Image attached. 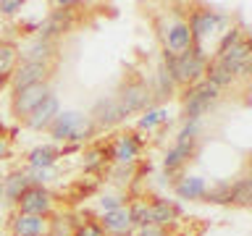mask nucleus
Wrapping results in <instances>:
<instances>
[{
    "instance_id": "obj_35",
    "label": "nucleus",
    "mask_w": 252,
    "mask_h": 236,
    "mask_svg": "<svg viewBox=\"0 0 252 236\" xmlns=\"http://www.w3.org/2000/svg\"><path fill=\"white\" fill-rule=\"evenodd\" d=\"M24 3L21 0H0V13H5V16H11L16 11H21Z\"/></svg>"
},
{
    "instance_id": "obj_38",
    "label": "nucleus",
    "mask_w": 252,
    "mask_h": 236,
    "mask_svg": "<svg viewBox=\"0 0 252 236\" xmlns=\"http://www.w3.org/2000/svg\"><path fill=\"white\" fill-rule=\"evenodd\" d=\"M11 155V147H8V139L0 137V160H5V157Z\"/></svg>"
},
{
    "instance_id": "obj_24",
    "label": "nucleus",
    "mask_w": 252,
    "mask_h": 236,
    "mask_svg": "<svg viewBox=\"0 0 252 236\" xmlns=\"http://www.w3.org/2000/svg\"><path fill=\"white\" fill-rule=\"evenodd\" d=\"M19 60V47L13 42H0V76H11Z\"/></svg>"
},
{
    "instance_id": "obj_36",
    "label": "nucleus",
    "mask_w": 252,
    "mask_h": 236,
    "mask_svg": "<svg viewBox=\"0 0 252 236\" xmlns=\"http://www.w3.org/2000/svg\"><path fill=\"white\" fill-rule=\"evenodd\" d=\"M102 207H105V212H110V210H118L121 207V200H118V197H102Z\"/></svg>"
},
{
    "instance_id": "obj_37",
    "label": "nucleus",
    "mask_w": 252,
    "mask_h": 236,
    "mask_svg": "<svg viewBox=\"0 0 252 236\" xmlns=\"http://www.w3.org/2000/svg\"><path fill=\"white\" fill-rule=\"evenodd\" d=\"M137 236H165V231H163V228H158V226H147V228H139Z\"/></svg>"
},
{
    "instance_id": "obj_9",
    "label": "nucleus",
    "mask_w": 252,
    "mask_h": 236,
    "mask_svg": "<svg viewBox=\"0 0 252 236\" xmlns=\"http://www.w3.org/2000/svg\"><path fill=\"white\" fill-rule=\"evenodd\" d=\"M90 118H92L94 126H102V129H108V126H116L118 121H121V118H124V110H121V105H118L116 97H105V100L94 102Z\"/></svg>"
},
{
    "instance_id": "obj_34",
    "label": "nucleus",
    "mask_w": 252,
    "mask_h": 236,
    "mask_svg": "<svg viewBox=\"0 0 252 236\" xmlns=\"http://www.w3.org/2000/svg\"><path fill=\"white\" fill-rule=\"evenodd\" d=\"M197 129H200V121H187V126L179 134V142L181 139H197Z\"/></svg>"
},
{
    "instance_id": "obj_27",
    "label": "nucleus",
    "mask_w": 252,
    "mask_h": 236,
    "mask_svg": "<svg viewBox=\"0 0 252 236\" xmlns=\"http://www.w3.org/2000/svg\"><path fill=\"white\" fill-rule=\"evenodd\" d=\"M129 218H131V226H139V228L153 226V218H150V205L147 202H134L131 207H129Z\"/></svg>"
},
{
    "instance_id": "obj_2",
    "label": "nucleus",
    "mask_w": 252,
    "mask_h": 236,
    "mask_svg": "<svg viewBox=\"0 0 252 236\" xmlns=\"http://www.w3.org/2000/svg\"><path fill=\"white\" fill-rule=\"evenodd\" d=\"M50 92V84L47 82H39V84H32V87H24V89H16L13 97H11V110L19 121H27L29 113L34 110L37 105H42V100L47 97Z\"/></svg>"
},
{
    "instance_id": "obj_12",
    "label": "nucleus",
    "mask_w": 252,
    "mask_h": 236,
    "mask_svg": "<svg viewBox=\"0 0 252 236\" xmlns=\"http://www.w3.org/2000/svg\"><path fill=\"white\" fill-rule=\"evenodd\" d=\"M19 58L24 63H55V58H58V47H55V42H47V39L37 37L34 42L27 45L19 53Z\"/></svg>"
},
{
    "instance_id": "obj_28",
    "label": "nucleus",
    "mask_w": 252,
    "mask_h": 236,
    "mask_svg": "<svg viewBox=\"0 0 252 236\" xmlns=\"http://www.w3.org/2000/svg\"><path fill=\"white\" fill-rule=\"evenodd\" d=\"M173 79L168 76V71L165 68H160L158 71V94H160V97H171V92H173Z\"/></svg>"
},
{
    "instance_id": "obj_23",
    "label": "nucleus",
    "mask_w": 252,
    "mask_h": 236,
    "mask_svg": "<svg viewBox=\"0 0 252 236\" xmlns=\"http://www.w3.org/2000/svg\"><path fill=\"white\" fill-rule=\"evenodd\" d=\"M29 186H32V184H29V178L24 176V173H13V176H8V178H5L3 194H5V200H8V202H16L24 192H27Z\"/></svg>"
},
{
    "instance_id": "obj_15",
    "label": "nucleus",
    "mask_w": 252,
    "mask_h": 236,
    "mask_svg": "<svg viewBox=\"0 0 252 236\" xmlns=\"http://www.w3.org/2000/svg\"><path fill=\"white\" fill-rule=\"evenodd\" d=\"M150 218H153V226L165 228L176 218H181V207L171 200H153L150 202Z\"/></svg>"
},
{
    "instance_id": "obj_18",
    "label": "nucleus",
    "mask_w": 252,
    "mask_h": 236,
    "mask_svg": "<svg viewBox=\"0 0 252 236\" xmlns=\"http://www.w3.org/2000/svg\"><path fill=\"white\" fill-rule=\"evenodd\" d=\"M205 192H208V184L200 176H187L181 184H176V194L179 200H202Z\"/></svg>"
},
{
    "instance_id": "obj_25",
    "label": "nucleus",
    "mask_w": 252,
    "mask_h": 236,
    "mask_svg": "<svg viewBox=\"0 0 252 236\" xmlns=\"http://www.w3.org/2000/svg\"><path fill=\"white\" fill-rule=\"evenodd\" d=\"M250 197H252V181L250 178H239L234 184H228V202L250 205Z\"/></svg>"
},
{
    "instance_id": "obj_19",
    "label": "nucleus",
    "mask_w": 252,
    "mask_h": 236,
    "mask_svg": "<svg viewBox=\"0 0 252 236\" xmlns=\"http://www.w3.org/2000/svg\"><path fill=\"white\" fill-rule=\"evenodd\" d=\"M205 79H208L210 84H216L218 89H223V87H228L234 82V74H231V68L226 66V63H220L218 58L208 63V68H205Z\"/></svg>"
},
{
    "instance_id": "obj_17",
    "label": "nucleus",
    "mask_w": 252,
    "mask_h": 236,
    "mask_svg": "<svg viewBox=\"0 0 252 236\" xmlns=\"http://www.w3.org/2000/svg\"><path fill=\"white\" fill-rule=\"evenodd\" d=\"M100 226H102V231H110V234H118V236L129 234V231H131L129 210H126V207H118V210L105 212V215H102V220H100Z\"/></svg>"
},
{
    "instance_id": "obj_13",
    "label": "nucleus",
    "mask_w": 252,
    "mask_h": 236,
    "mask_svg": "<svg viewBox=\"0 0 252 236\" xmlns=\"http://www.w3.org/2000/svg\"><path fill=\"white\" fill-rule=\"evenodd\" d=\"M194 155H197V139H181V142H176V147L168 149L163 165H165L168 173H173V171H179L187 160H192Z\"/></svg>"
},
{
    "instance_id": "obj_26",
    "label": "nucleus",
    "mask_w": 252,
    "mask_h": 236,
    "mask_svg": "<svg viewBox=\"0 0 252 236\" xmlns=\"http://www.w3.org/2000/svg\"><path fill=\"white\" fill-rule=\"evenodd\" d=\"M94 129H97V126L92 123V118L82 113V116H79V121L74 123V129H71V134H68L66 142H74V145H79V142L90 139L92 134H94Z\"/></svg>"
},
{
    "instance_id": "obj_11",
    "label": "nucleus",
    "mask_w": 252,
    "mask_h": 236,
    "mask_svg": "<svg viewBox=\"0 0 252 236\" xmlns=\"http://www.w3.org/2000/svg\"><path fill=\"white\" fill-rule=\"evenodd\" d=\"M218 24H220V16L216 11H192V13H189L187 27H189V31H192V39L200 45V39L208 37Z\"/></svg>"
},
{
    "instance_id": "obj_21",
    "label": "nucleus",
    "mask_w": 252,
    "mask_h": 236,
    "mask_svg": "<svg viewBox=\"0 0 252 236\" xmlns=\"http://www.w3.org/2000/svg\"><path fill=\"white\" fill-rule=\"evenodd\" d=\"M184 97H200V100H210V102H216L220 97V89L216 84H210L208 79H200V82H194V84H189L187 87V94Z\"/></svg>"
},
{
    "instance_id": "obj_29",
    "label": "nucleus",
    "mask_w": 252,
    "mask_h": 236,
    "mask_svg": "<svg viewBox=\"0 0 252 236\" xmlns=\"http://www.w3.org/2000/svg\"><path fill=\"white\" fill-rule=\"evenodd\" d=\"M74 236H105V231H102V226L97 223V220H87V223L76 226Z\"/></svg>"
},
{
    "instance_id": "obj_1",
    "label": "nucleus",
    "mask_w": 252,
    "mask_h": 236,
    "mask_svg": "<svg viewBox=\"0 0 252 236\" xmlns=\"http://www.w3.org/2000/svg\"><path fill=\"white\" fill-rule=\"evenodd\" d=\"M165 66H168V76L173 79V84H194L205 79V68H208V58L202 55L200 45H192L189 50L173 55L165 53Z\"/></svg>"
},
{
    "instance_id": "obj_33",
    "label": "nucleus",
    "mask_w": 252,
    "mask_h": 236,
    "mask_svg": "<svg viewBox=\"0 0 252 236\" xmlns=\"http://www.w3.org/2000/svg\"><path fill=\"white\" fill-rule=\"evenodd\" d=\"M47 236H74L68 226H63L61 220H50V228H47Z\"/></svg>"
},
{
    "instance_id": "obj_14",
    "label": "nucleus",
    "mask_w": 252,
    "mask_h": 236,
    "mask_svg": "<svg viewBox=\"0 0 252 236\" xmlns=\"http://www.w3.org/2000/svg\"><path fill=\"white\" fill-rule=\"evenodd\" d=\"M139 149H142V139L137 134H121L116 139V145L110 147V157L116 163H131L139 155Z\"/></svg>"
},
{
    "instance_id": "obj_22",
    "label": "nucleus",
    "mask_w": 252,
    "mask_h": 236,
    "mask_svg": "<svg viewBox=\"0 0 252 236\" xmlns=\"http://www.w3.org/2000/svg\"><path fill=\"white\" fill-rule=\"evenodd\" d=\"M250 50H252L250 42L242 37L239 42L231 45L223 55H218V60H220V63H226V66H234V63H244V60H250Z\"/></svg>"
},
{
    "instance_id": "obj_32",
    "label": "nucleus",
    "mask_w": 252,
    "mask_h": 236,
    "mask_svg": "<svg viewBox=\"0 0 252 236\" xmlns=\"http://www.w3.org/2000/svg\"><path fill=\"white\" fill-rule=\"evenodd\" d=\"M102 155H105V149H102V152H100V149H92V152H87V160H84V171H94V168H97V165H102V160H105V157H102Z\"/></svg>"
},
{
    "instance_id": "obj_3",
    "label": "nucleus",
    "mask_w": 252,
    "mask_h": 236,
    "mask_svg": "<svg viewBox=\"0 0 252 236\" xmlns=\"http://www.w3.org/2000/svg\"><path fill=\"white\" fill-rule=\"evenodd\" d=\"M53 71H55V63H21V66H16L13 74H11V87L16 92V89H24V87L39 84V82L50 84Z\"/></svg>"
},
{
    "instance_id": "obj_10",
    "label": "nucleus",
    "mask_w": 252,
    "mask_h": 236,
    "mask_svg": "<svg viewBox=\"0 0 252 236\" xmlns=\"http://www.w3.org/2000/svg\"><path fill=\"white\" fill-rule=\"evenodd\" d=\"M192 45H194V39H192V31H189L187 21L184 19H176L168 27V34H165V53L171 50L173 55H179V53L189 50Z\"/></svg>"
},
{
    "instance_id": "obj_20",
    "label": "nucleus",
    "mask_w": 252,
    "mask_h": 236,
    "mask_svg": "<svg viewBox=\"0 0 252 236\" xmlns=\"http://www.w3.org/2000/svg\"><path fill=\"white\" fill-rule=\"evenodd\" d=\"M61 152L55 147H50V145H42V147H34L29 152V165L32 168H42V171H47L50 165L55 163V157H58Z\"/></svg>"
},
{
    "instance_id": "obj_7",
    "label": "nucleus",
    "mask_w": 252,
    "mask_h": 236,
    "mask_svg": "<svg viewBox=\"0 0 252 236\" xmlns=\"http://www.w3.org/2000/svg\"><path fill=\"white\" fill-rule=\"evenodd\" d=\"M55 8H58V5H55ZM68 29H71V11L58 8V11H53L42 24H39V39L55 42V39H58L61 34H66Z\"/></svg>"
},
{
    "instance_id": "obj_5",
    "label": "nucleus",
    "mask_w": 252,
    "mask_h": 236,
    "mask_svg": "<svg viewBox=\"0 0 252 236\" xmlns=\"http://www.w3.org/2000/svg\"><path fill=\"white\" fill-rule=\"evenodd\" d=\"M16 207H19V212H24V215H45V212L53 207V197L42 186H29L27 192L16 200Z\"/></svg>"
},
{
    "instance_id": "obj_4",
    "label": "nucleus",
    "mask_w": 252,
    "mask_h": 236,
    "mask_svg": "<svg viewBox=\"0 0 252 236\" xmlns=\"http://www.w3.org/2000/svg\"><path fill=\"white\" fill-rule=\"evenodd\" d=\"M116 100H118V105H121L124 116L126 113H137V110L150 105V89H147L145 82H139V79L137 82H126L121 87V92L116 94Z\"/></svg>"
},
{
    "instance_id": "obj_31",
    "label": "nucleus",
    "mask_w": 252,
    "mask_h": 236,
    "mask_svg": "<svg viewBox=\"0 0 252 236\" xmlns=\"http://www.w3.org/2000/svg\"><path fill=\"white\" fill-rule=\"evenodd\" d=\"M239 39H242V31H239V29H231V31H228V34L223 37V39H220V45H218V55H223V53L228 50V47L236 45Z\"/></svg>"
},
{
    "instance_id": "obj_6",
    "label": "nucleus",
    "mask_w": 252,
    "mask_h": 236,
    "mask_svg": "<svg viewBox=\"0 0 252 236\" xmlns=\"http://www.w3.org/2000/svg\"><path fill=\"white\" fill-rule=\"evenodd\" d=\"M58 113H61L58 97H55V94H47V97L42 100V105H37V108L29 113V118L24 121V126H29V129H34V131H42V129H47V126H50V121H53Z\"/></svg>"
},
{
    "instance_id": "obj_30",
    "label": "nucleus",
    "mask_w": 252,
    "mask_h": 236,
    "mask_svg": "<svg viewBox=\"0 0 252 236\" xmlns=\"http://www.w3.org/2000/svg\"><path fill=\"white\" fill-rule=\"evenodd\" d=\"M165 121V110H147V116H142V121H139V129H153L155 123H163Z\"/></svg>"
},
{
    "instance_id": "obj_16",
    "label": "nucleus",
    "mask_w": 252,
    "mask_h": 236,
    "mask_svg": "<svg viewBox=\"0 0 252 236\" xmlns=\"http://www.w3.org/2000/svg\"><path fill=\"white\" fill-rule=\"evenodd\" d=\"M79 116H82V113H76V110H63V113H58V116L50 121V126H47V134H50L55 142H66L68 134H71V129H74V123L79 121Z\"/></svg>"
},
{
    "instance_id": "obj_8",
    "label": "nucleus",
    "mask_w": 252,
    "mask_h": 236,
    "mask_svg": "<svg viewBox=\"0 0 252 236\" xmlns=\"http://www.w3.org/2000/svg\"><path fill=\"white\" fill-rule=\"evenodd\" d=\"M50 220H45V215H24L16 212L11 220V231L13 236H47Z\"/></svg>"
}]
</instances>
